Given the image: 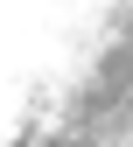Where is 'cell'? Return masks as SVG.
<instances>
[{
  "label": "cell",
  "instance_id": "6da1fadb",
  "mask_svg": "<svg viewBox=\"0 0 133 147\" xmlns=\"http://www.w3.org/2000/svg\"><path fill=\"white\" fill-rule=\"evenodd\" d=\"M14 147H133V0H112L91 56Z\"/></svg>",
  "mask_w": 133,
  "mask_h": 147
}]
</instances>
